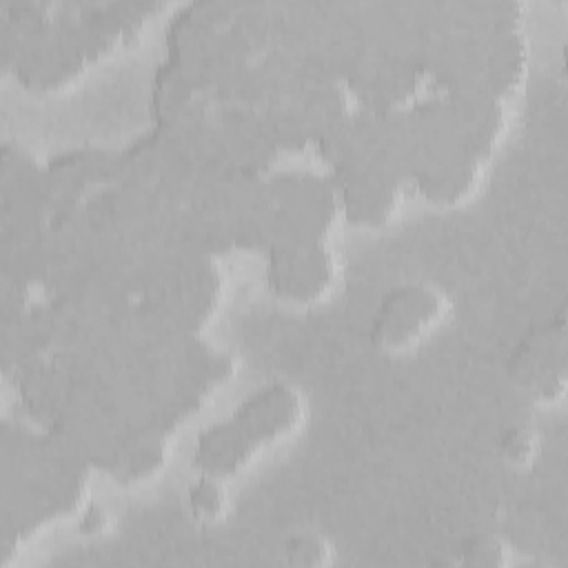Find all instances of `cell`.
I'll use <instances>...</instances> for the list:
<instances>
[{
    "mask_svg": "<svg viewBox=\"0 0 568 568\" xmlns=\"http://www.w3.org/2000/svg\"><path fill=\"white\" fill-rule=\"evenodd\" d=\"M481 173L484 162L466 153H457L424 164L415 178V184L426 200L442 206H453L468 200L479 189Z\"/></svg>",
    "mask_w": 568,
    "mask_h": 568,
    "instance_id": "obj_5",
    "label": "cell"
},
{
    "mask_svg": "<svg viewBox=\"0 0 568 568\" xmlns=\"http://www.w3.org/2000/svg\"><path fill=\"white\" fill-rule=\"evenodd\" d=\"M444 313V297L430 284H402L388 291L373 322V339L384 348L417 342Z\"/></svg>",
    "mask_w": 568,
    "mask_h": 568,
    "instance_id": "obj_2",
    "label": "cell"
},
{
    "mask_svg": "<svg viewBox=\"0 0 568 568\" xmlns=\"http://www.w3.org/2000/svg\"><path fill=\"white\" fill-rule=\"evenodd\" d=\"M337 280V260L326 242H280L268 248V284L286 302H320Z\"/></svg>",
    "mask_w": 568,
    "mask_h": 568,
    "instance_id": "obj_1",
    "label": "cell"
},
{
    "mask_svg": "<svg viewBox=\"0 0 568 568\" xmlns=\"http://www.w3.org/2000/svg\"><path fill=\"white\" fill-rule=\"evenodd\" d=\"M189 504L195 517L204 521H215L226 513V493L222 488V479L213 475H204L189 488Z\"/></svg>",
    "mask_w": 568,
    "mask_h": 568,
    "instance_id": "obj_6",
    "label": "cell"
},
{
    "mask_svg": "<svg viewBox=\"0 0 568 568\" xmlns=\"http://www.w3.org/2000/svg\"><path fill=\"white\" fill-rule=\"evenodd\" d=\"M535 435L530 430H524V428H513L508 430V435L504 437L501 442V450H504V457L510 462V464H528L530 457L535 455Z\"/></svg>",
    "mask_w": 568,
    "mask_h": 568,
    "instance_id": "obj_9",
    "label": "cell"
},
{
    "mask_svg": "<svg viewBox=\"0 0 568 568\" xmlns=\"http://www.w3.org/2000/svg\"><path fill=\"white\" fill-rule=\"evenodd\" d=\"M508 548L495 537H477L473 539L462 555V564L466 566H501L506 564Z\"/></svg>",
    "mask_w": 568,
    "mask_h": 568,
    "instance_id": "obj_8",
    "label": "cell"
},
{
    "mask_svg": "<svg viewBox=\"0 0 568 568\" xmlns=\"http://www.w3.org/2000/svg\"><path fill=\"white\" fill-rule=\"evenodd\" d=\"M339 195V211L355 226L382 229L399 206L402 184L384 173L377 164L333 171Z\"/></svg>",
    "mask_w": 568,
    "mask_h": 568,
    "instance_id": "obj_3",
    "label": "cell"
},
{
    "mask_svg": "<svg viewBox=\"0 0 568 568\" xmlns=\"http://www.w3.org/2000/svg\"><path fill=\"white\" fill-rule=\"evenodd\" d=\"M82 532H100L104 528V513L95 510V508H89L84 515H82V524H80Z\"/></svg>",
    "mask_w": 568,
    "mask_h": 568,
    "instance_id": "obj_10",
    "label": "cell"
},
{
    "mask_svg": "<svg viewBox=\"0 0 568 568\" xmlns=\"http://www.w3.org/2000/svg\"><path fill=\"white\" fill-rule=\"evenodd\" d=\"M284 550H286L288 564L293 566H322L328 559V546L324 537L313 532L293 535L286 541Z\"/></svg>",
    "mask_w": 568,
    "mask_h": 568,
    "instance_id": "obj_7",
    "label": "cell"
},
{
    "mask_svg": "<svg viewBox=\"0 0 568 568\" xmlns=\"http://www.w3.org/2000/svg\"><path fill=\"white\" fill-rule=\"evenodd\" d=\"M513 377L535 397L555 402L566 388L564 322L532 331L513 353Z\"/></svg>",
    "mask_w": 568,
    "mask_h": 568,
    "instance_id": "obj_4",
    "label": "cell"
}]
</instances>
